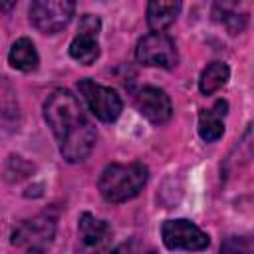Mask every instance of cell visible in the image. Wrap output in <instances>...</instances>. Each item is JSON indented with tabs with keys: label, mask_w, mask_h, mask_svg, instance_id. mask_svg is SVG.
<instances>
[{
	"label": "cell",
	"mask_w": 254,
	"mask_h": 254,
	"mask_svg": "<svg viewBox=\"0 0 254 254\" xmlns=\"http://www.w3.org/2000/svg\"><path fill=\"white\" fill-rule=\"evenodd\" d=\"M99 28H101V22H99L97 16H93V14H83L81 16L77 36L69 44V56L75 62H79L83 65H89L99 58V42H97Z\"/></svg>",
	"instance_id": "obj_7"
},
{
	"label": "cell",
	"mask_w": 254,
	"mask_h": 254,
	"mask_svg": "<svg viewBox=\"0 0 254 254\" xmlns=\"http://www.w3.org/2000/svg\"><path fill=\"white\" fill-rule=\"evenodd\" d=\"M228 103L224 99H218L212 109H202L198 113V135L206 143H214L222 137L224 133V121L222 117L226 115Z\"/></svg>",
	"instance_id": "obj_11"
},
{
	"label": "cell",
	"mask_w": 254,
	"mask_h": 254,
	"mask_svg": "<svg viewBox=\"0 0 254 254\" xmlns=\"http://www.w3.org/2000/svg\"><path fill=\"white\" fill-rule=\"evenodd\" d=\"M111 236V228L105 220L83 212L77 222V254H99Z\"/></svg>",
	"instance_id": "obj_9"
},
{
	"label": "cell",
	"mask_w": 254,
	"mask_h": 254,
	"mask_svg": "<svg viewBox=\"0 0 254 254\" xmlns=\"http://www.w3.org/2000/svg\"><path fill=\"white\" fill-rule=\"evenodd\" d=\"M220 254H252V240L248 236H228L220 246Z\"/></svg>",
	"instance_id": "obj_16"
},
{
	"label": "cell",
	"mask_w": 254,
	"mask_h": 254,
	"mask_svg": "<svg viewBox=\"0 0 254 254\" xmlns=\"http://www.w3.org/2000/svg\"><path fill=\"white\" fill-rule=\"evenodd\" d=\"M44 119L67 163H81L95 147L97 133L77 97L69 89H54L44 101Z\"/></svg>",
	"instance_id": "obj_1"
},
{
	"label": "cell",
	"mask_w": 254,
	"mask_h": 254,
	"mask_svg": "<svg viewBox=\"0 0 254 254\" xmlns=\"http://www.w3.org/2000/svg\"><path fill=\"white\" fill-rule=\"evenodd\" d=\"M16 6V2H10V4H2L0 2V10H10V8H14Z\"/></svg>",
	"instance_id": "obj_18"
},
{
	"label": "cell",
	"mask_w": 254,
	"mask_h": 254,
	"mask_svg": "<svg viewBox=\"0 0 254 254\" xmlns=\"http://www.w3.org/2000/svg\"><path fill=\"white\" fill-rule=\"evenodd\" d=\"M28 12L36 30L42 34H56L69 24L75 4L71 0H34Z\"/></svg>",
	"instance_id": "obj_5"
},
{
	"label": "cell",
	"mask_w": 254,
	"mask_h": 254,
	"mask_svg": "<svg viewBox=\"0 0 254 254\" xmlns=\"http://www.w3.org/2000/svg\"><path fill=\"white\" fill-rule=\"evenodd\" d=\"M26 254H44V250H28Z\"/></svg>",
	"instance_id": "obj_19"
},
{
	"label": "cell",
	"mask_w": 254,
	"mask_h": 254,
	"mask_svg": "<svg viewBox=\"0 0 254 254\" xmlns=\"http://www.w3.org/2000/svg\"><path fill=\"white\" fill-rule=\"evenodd\" d=\"M228 77H230L228 65L224 62H212L202 69L198 79V89L202 95H212L214 91L222 89L228 83Z\"/></svg>",
	"instance_id": "obj_14"
},
{
	"label": "cell",
	"mask_w": 254,
	"mask_h": 254,
	"mask_svg": "<svg viewBox=\"0 0 254 254\" xmlns=\"http://www.w3.org/2000/svg\"><path fill=\"white\" fill-rule=\"evenodd\" d=\"M222 16H224L222 22H224V26H226V30L230 34H238L246 24V18L244 16H236L234 12H222Z\"/></svg>",
	"instance_id": "obj_17"
},
{
	"label": "cell",
	"mask_w": 254,
	"mask_h": 254,
	"mask_svg": "<svg viewBox=\"0 0 254 254\" xmlns=\"http://www.w3.org/2000/svg\"><path fill=\"white\" fill-rule=\"evenodd\" d=\"M163 244L169 250H187V252H200L208 248L210 238L202 232L194 222L187 218H173L165 220L161 226Z\"/></svg>",
	"instance_id": "obj_4"
},
{
	"label": "cell",
	"mask_w": 254,
	"mask_h": 254,
	"mask_svg": "<svg viewBox=\"0 0 254 254\" xmlns=\"http://www.w3.org/2000/svg\"><path fill=\"white\" fill-rule=\"evenodd\" d=\"M179 12H181V2H149L147 24L153 32H163L177 20Z\"/></svg>",
	"instance_id": "obj_13"
},
{
	"label": "cell",
	"mask_w": 254,
	"mask_h": 254,
	"mask_svg": "<svg viewBox=\"0 0 254 254\" xmlns=\"http://www.w3.org/2000/svg\"><path fill=\"white\" fill-rule=\"evenodd\" d=\"M0 115L4 117H16L18 115V97L12 83L0 75Z\"/></svg>",
	"instance_id": "obj_15"
},
{
	"label": "cell",
	"mask_w": 254,
	"mask_h": 254,
	"mask_svg": "<svg viewBox=\"0 0 254 254\" xmlns=\"http://www.w3.org/2000/svg\"><path fill=\"white\" fill-rule=\"evenodd\" d=\"M135 107L147 121L155 125L167 123L173 115V105L169 95L155 85H145L135 93Z\"/></svg>",
	"instance_id": "obj_10"
},
{
	"label": "cell",
	"mask_w": 254,
	"mask_h": 254,
	"mask_svg": "<svg viewBox=\"0 0 254 254\" xmlns=\"http://www.w3.org/2000/svg\"><path fill=\"white\" fill-rule=\"evenodd\" d=\"M149 179V169L143 163H111L97 181V189L107 202H125L137 196Z\"/></svg>",
	"instance_id": "obj_2"
},
{
	"label": "cell",
	"mask_w": 254,
	"mask_h": 254,
	"mask_svg": "<svg viewBox=\"0 0 254 254\" xmlns=\"http://www.w3.org/2000/svg\"><path fill=\"white\" fill-rule=\"evenodd\" d=\"M8 64L18 71H34L40 64V56L36 52L34 42L30 38H18L8 52Z\"/></svg>",
	"instance_id": "obj_12"
},
{
	"label": "cell",
	"mask_w": 254,
	"mask_h": 254,
	"mask_svg": "<svg viewBox=\"0 0 254 254\" xmlns=\"http://www.w3.org/2000/svg\"><path fill=\"white\" fill-rule=\"evenodd\" d=\"M77 89L85 101V105L89 107V111L103 123H111L121 115L123 109V101L117 95L115 89L105 87L93 79H81L77 83Z\"/></svg>",
	"instance_id": "obj_6"
},
{
	"label": "cell",
	"mask_w": 254,
	"mask_h": 254,
	"mask_svg": "<svg viewBox=\"0 0 254 254\" xmlns=\"http://www.w3.org/2000/svg\"><path fill=\"white\" fill-rule=\"evenodd\" d=\"M135 58L139 64H143L147 67L173 69L179 64L177 44L171 36H167L163 32H151V34L143 36L137 42Z\"/></svg>",
	"instance_id": "obj_3"
},
{
	"label": "cell",
	"mask_w": 254,
	"mask_h": 254,
	"mask_svg": "<svg viewBox=\"0 0 254 254\" xmlns=\"http://www.w3.org/2000/svg\"><path fill=\"white\" fill-rule=\"evenodd\" d=\"M56 232V220L48 214H40L32 220L22 222L12 232V244L28 250H44L46 244L52 242Z\"/></svg>",
	"instance_id": "obj_8"
}]
</instances>
